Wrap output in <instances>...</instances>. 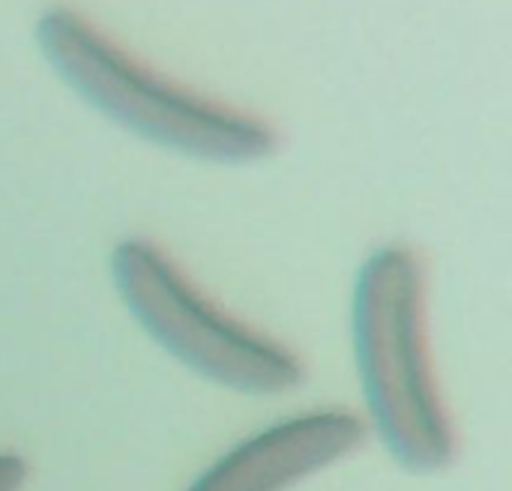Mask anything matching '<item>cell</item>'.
Masks as SVG:
<instances>
[{
	"label": "cell",
	"mask_w": 512,
	"mask_h": 491,
	"mask_svg": "<svg viewBox=\"0 0 512 491\" xmlns=\"http://www.w3.org/2000/svg\"><path fill=\"white\" fill-rule=\"evenodd\" d=\"M351 339L372 429L393 462L411 474L450 468L459 438L429 354L426 267L411 246L384 243L360 264Z\"/></svg>",
	"instance_id": "1"
},
{
	"label": "cell",
	"mask_w": 512,
	"mask_h": 491,
	"mask_svg": "<svg viewBox=\"0 0 512 491\" xmlns=\"http://www.w3.org/2000/svg\"><path fill=\"white\" fill-rule=\"evenodd\" d=\"M36 36L54 72L81 99L156 147L216 165H249L279 144L264 117L156 72L69 6H51Z\"/></svg>",
	"instance_id": "2"
},
{
	"label": "cell",
	"mask_w": 512,
	"mask_h": 491,
	"mask_svg": "<svg viewBox=\"0 0 512 491\" xmlns=\"http://www.w3.org/2000/svg\"><path fill=\"white\" fill-rule=\"evenodd\" d=\"M111 282L138 327L204 381L243 396H282L306 381L288 345L207 300L153 240H120Z\"/></svg>",
	"instance_id": "3"
},
{
	"label": "cell",
	"mask_w": 512,
	"mask_h": 491,
	"mask_svg": "<svg viewBox=\"0 0 512 491\" xmlns=\"http://www.w3.org/2000/svg\"><path fill=\"white\" fill-rule=\"evenodd\" d=\"M366 441V423L345 408L291 414L222 453L186 491H288L348 459Z\"/></svg>",
	"instance_id": "4"
},
{
	"label": "cell",
	"mask_w": 512,
	"mask_h": 491,
	"mask_svg": "<svg viewBox=\"0 0 512 491\" xmlns=\"http://www.w3.org/2000/svg\"><path fill=\"white\" fill-rule=\"evenodd\" d=\"M27 477H30L27 459L12 450H3L0 453V491H21Z\"/></svg>",
	"instance_id": "5"
}]
</instances>
